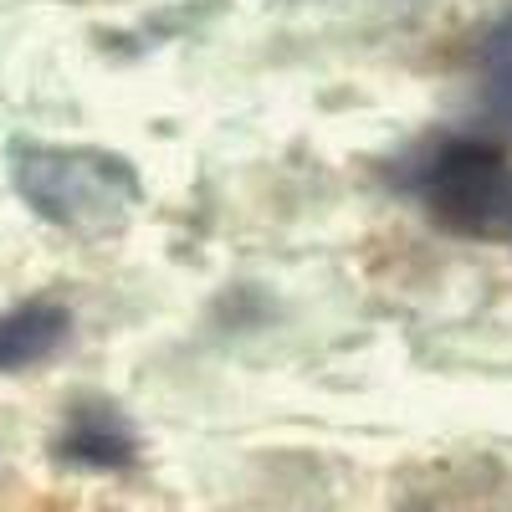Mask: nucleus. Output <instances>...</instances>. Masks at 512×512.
Masks as SVG:
<instances>
[{"mask_svg":"<svg viewBox=\"0 0 512 512\" xmlns=\"http://www.w3.org/2000/svg\"><path fill=\"white\" fill-rule=\"evenodd\" d=\"M400 185L451 236L472 241L512 236V159L492 139L441 134L405 164Z\"/></svg>","mask_w":512,"mask_h":512,"instance_id":"2","label":"nucleus"},{"mask_svg":"<svg viewBox=\"0 0 512 512\" xmlns=\"http://www.w3.org/2000/svg\"><path fill=\"white\" fill-rule=\"evenodd\" d=\"M11 185L31 205V216H41L67 236H82V241L123 231V221L144 200L139 169L123 154L93 149V144L16 139L11 144Z\"/></svg>","mask_w":512,"mask_h":512,"instance_id":"1","label":"nucleus"},{"mask_svg":"<svg viewBox=\"0 0 512 512\" xmlns=\"http://www.w3.org/2000/svg\"><path fill=\"white\" fill-rule=\"evenodd\" d=\"M477 113L492 134L512 139V6L477 41Z\"/></svg>","mask_w":512,"mask_h":512,"instance_id":"5","label":"nucleus"},{"mask_svg":"<svg viewBox=\"0 0 512 512\" xmlns=\"http://www.w3.org/2000/svg\"><path fill=\"white\" fill-rule=\"evenodd\" d=\"M52 456L77 472H128L139 461V436L113 400H77L52 441Z\"/></svg>","mask_w":512,"mask_h":512,"instance_id":"3","label":"nucleus"},{"mask_svg":"<svg viewBox=\"0 0 512 512\" xmlns=\"http://www.w3.org/2000/svg\"><path fill=\"white\" fill-rule=\"evenodd\" d=\"M72 313L52 297H31L0 313V374H26L67 349Z\"/></svg>","mask_w":512,"mask_h":512,"instance_id":"4","label":"nucleus"}]
</instances>
